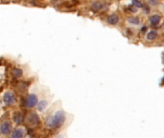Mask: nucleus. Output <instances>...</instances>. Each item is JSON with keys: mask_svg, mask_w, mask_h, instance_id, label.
<instances>
[{"mask_svg": "<svg viewBox=\"0 0 164 138\" xmlns=\"http://www.w3.org/2000/svg\"><path fill=\"white\" fill-rule=\"evenodd\" d=\"M157 37H159V33H157L156 30H151V31H149L147 33V35H146V40L151 42V41L156 40Z\"/></svg>", "mask_w": 164, "mask_h": 138, "instance_id": "obj_8", "label": "nucleus"}, {"mask_svg": "<svg viewBox=\"0 0 164 138\" xmlns=\"http://www.w3.org/2000/svg\"><path fill=\"white\" fill-rule=\"evenodd\" d=\"M3 101H4L5 105L7 106H12L16 103V96H14V92L12 91H7L5 92V94L3 95Z\"/></svg>", "mask_w": 164, "mask_h": 138, "instance_id": "obj_3", "label": "nucleus"}, {"mask_svg": "<svg viewBox=\"0 0 164 138\" xmlns=\"http://www.w3.org/2000/svg\"><path fill=\"white\" fill-rule=\"evenodd\" d=\"M148 4H150V5H157V4H159V2H156V1H148Z\"/></svg>", "mask_w": 164, "mask_h": 138, "instance_id": "obj_16", "label": "nucleus"}, {"mask_svg": "<svg viewBox=\"0 0 164 138\" xmlns=\"http://www.w3.org/2000/svg\"><path fill=\"white\" fill-rule=\"evenodd\" d=\"M105 8V3L102 2H93L90 6V9L94 12H100Z\"/></svg>", "mask_w": 164, "mask_h": 138, "instance_id": "obj_9", "label": "nucleus"}, {"mask_svg": "<svg viewBox=\"0 0 164 138\" xmlns=\"http://www.w3.org/2000/svg\"><path fill=\"white\" fill-rule=\"evenodd\" d=\"M65 121V114L64 111L62 110H59L53 116L49 117L48 119L46 120L45 125L49 128H59L61 126L64 125V123Z\"/></svg>", "mask_w": 164, "mask_h": 138, "instance_id": "obj_1", "label": "nucleus"}, {"mask_svg": "<svg viewBox=\"0 0 164 138\" xmlns=\"http://www.w3.org/2000/svg\"><path fill=\"white\" fill-rule=\"evenodd\" d=\"M38 105V96L36 94H30L25 100V106L27 107H33Z\"/></svg>", "mask_w": 164, "mask_h": 138, "instance_id": "obj_4", "label": "nucleus"}, {"mask_svg": "<svg viewBox=\"0 0 164 138\" xmlns=\"http://www.w3.org/2000/svg\"><path fill=\"white\" fill-rule=\"evenodd\" d=\"M149 21H150L151 26L156 27L160 23V21H161V16H160L159 14H152V16H150V18H149Z\"/></svg>", "mask_w": 164, "mask_h": 138, "instance_id": "obj_6", "label": "nucleus"}, {"mask_svg": "<svg viewBox=\"0 0 164 138\" xmlns=\"http://www.w3.org/2000/svg\"><path fill=\"white\" fill-rule=\"evenodd\" d=\"M26 123L30 127H36L40 123V117L36 112H31L26 117Z\"/></svg>", "mask_w": 164, "mask_h": 138, "instance_id": "obj_2", "label": "nucleus"}, {"mask_svg": "<svg viewBox=\"0 0 164 138\" xmlns=\"http://www.w3.org/2000/svg\"><path fill=\"white\" fill-rule=\"evenodd\" d=\"M132 4H133V6H135V7H136V8L142 7V6L144 5L141 1H133V2H132Z\"/></svg>", "mask_w": 164, "mask_h": 138, "instance_id": "obj_15", "label": "nucleus"}, {"mask_svg": "<svg viewBox=\"0 0 164 138\" xmlns=\"http://www.w3.org/2000/svg\"><path fill=\"white\" fill-rule=\"evenodd\" d=\"M56 138H64V135H62V134H59V135H58Z\"/></svg>", "mask_w": 164, "mask_h": 138, "instance_id": "obj_18", "label": "nucleus"}, {"mask_svg": "<svg viewBox=\"0 0 164 138\" xmlns=\"http://www.w3.org/2000/svg\"><path fill=\"white\" fill-rule=\"evenodd\" d=\"M107 22H108L109 25H112V26L117 25L118 22H119V16H118V14H109V16L107 17Z\"/></svg>", "mask_w": 164, "mask_h": 138, "instance_id": "obj_7", "label": "nucleus"}, {"mask_svg": "<svg viewBox=\"0 0 164 138\" xmlns=\"http://www.w3.org/2000/svg\"><path fill=\"white\" fill-rule=\"evenodd\" d=\"M47 106H48V102H47L46 100H42V101H40V102H38V103L37 109H38V111L41 112V111H43V110L46 109Z\"/></svg>", "mask_w": 164, "mask_h": 138, "instance_id": "obj_12", "label": "nucleus"}, {"mask_svg": "<svg viewBox=\"0 0 164 138\" xmlns=\"http://www.w3.org/2000/svg\"><path fill=\"white\" fill-rule=\"evenodd\" d=\"M23 120V116L21 114V112H14L13 115V121L16 124H20Z\"/></svg>", "mask_w": 164, "mask_h": 138, "instance_id": "obj_13", "label": "nucleus"}, {"mask_svg": "<svg viewBox=\"0 0 164 138\" xmlns=\"http://www.w3.org/2000/svg\"><path fill=\"white\" fill-rule=\"evenodd\" d=\"M146 30H147V27L144 26V27H143V28L141 29V34H145V33H146Z\"/></svg>", "mask_w": 164, "mask_h": 138, "instance_id": "obj_17", "label": "nucleus"}, {"mask_svg": "<svg viewBox=\"0 0 164 138\" xmlns=\"http://www.w3.org/2000/svg\"><path fill=\"white\" fill-rule=\"evenodd\" d=\"M24 134L25 133L23 128H16L12 133V138H23Z\"/></svg>", "mask_w": 164, "mask_h": 138, "instance_id": "obj_10", "label": "nucleus"}, {"mask_svg": "<svg viewBox=\"0 0 164 138\" xmlns=\"http://www.w3.org/2000/svg\"><path fill=\"white\" fill-rule=\"evenodd\" d=\"M13 75L16 78H19L22 76V70L19 68H14L13 69Z\"/></svg>", "mask_w": 164, "mask_h": 138, "instance_id": "obj_14", "label": "nucleus"}, {"mask_svg": "<svg viewBox=\"0 0 164 138\" xmlns=\"http://www.w3.org/2000/svg\"><path fill=\"white\" fill-rule=\"evenodd\" d=\"M128 23L130 24V25H133V26H138L141 21H140V18L137 16H130L129 18L127 19Z\"/></svg>", "mask_w": 164, "mask_h": 138, "instance_id": "obj_11", "label": "nucleus"}, {"mask_svg": "<svg viewBox=\"0 0 164 138\" xmlns=\"http://www.w3.org/2000/svg\"><path fill=\"white\" fill-rule=\"evenodd\" d=\"M11 130H12V125L10 122L5 121L0 124V133L2 135H7V134L11 133Z\"/></svg>", "mask_w": 164, "mask_h": 138, "instance_id": "obj_5", "label": "nucleus"}]
</instances>
